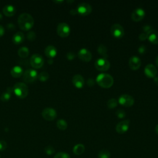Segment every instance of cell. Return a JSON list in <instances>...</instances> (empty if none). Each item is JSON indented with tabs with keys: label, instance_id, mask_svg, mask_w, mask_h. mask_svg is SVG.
<instances>
[{
	"label": "cell",
	"instance_id": "1",
	"mask_svg": "<svg viewBox=\"0 0 158 158\" xmlns=\"http://www.w3.org/2000/svg\"><path fill=\"white\" fill-rule=\"evenodd\" d=\"M18 24L22 30L27 31L33 27L34 25V19L30 14L23 13L18 18Z\"/></svg>",
	"mask_w": 158,
	"mask_h": 158
},
{
	"label": "cell",
	"instance_id": "2",
	"mask_svg": "<svg viewBox=\"0 0 158 158\" xmlns=\"http://www.w3.org/2000/svg\"><path fill=\"white\" fill-rule=\"evenodd\" d=\"M96 82L103 88H109L112 86L114 83L113 77L108 74H100L96 78Z\"/></svg>",
	"mask_w": 158,
	"mask_h": 158
},
{
	"label": "cell",
	"instance_id": "3",
	"mask_svg": "<svg viewBox=\"0 0 158 158\" xmlns=\"http://www.w3.org/2000/svg\"><path fill=\"white\" fill-rule=\"evenodd\" d=\"M13 91L19 98L24 99L28 95L29 88L26 84L19 82L14 85Z\"/></svg>",
	"mask_w": 158,
	"mask_h": 158
},
{
	"label": "cell",
	"instance_id": "4",
	"mask_svg": "<svg viewBox=\"0 0 158 158\" xmlns=\"http://www.w3.org/2000/svg\"><path fill=\"white\" fill-rule=\"evenodd\" d=\"M38 78V74L36 71L34 69H28L23 74V80L26 83H33Z\"/></svg>",
	"mask_w": 158,
	"mask_h": 158
},
{
	"label": "cell",
	"instance_id": "5",
	"mask_svg": "<svg viewBox=\"0 0 158 158\" xmlns=\"http://www.w3.org/2000/svg\"><path fill=\"white\" fill-rule=\"evenodd\" d=\"M30 63L34 68L40 69L44 64V59L41 55L38 54H35L32 56L30 59Z\"/></svg>",
	"mask_w": 158,
	"mask_h": 158
},
{
	"label": "cell",
	"instance_id": "6",
	"mask_svg": "<svg viewBox=\"0 0 158 158\" xmlns=\"http://www.w3.org/2000/svg\"><path fill=\"white\" fill-rule=\"evenodd\" d=\"M95 67L100 71H106L110 67V63L107 59L103 58L98 59L95 63Z\"/></svg>",
	"mask_w": 158,
	"mask_h": 158
},
{
	"label": "cell",
	"instance_id": "7",
	"mask_svg": "<svg viewBox=\"0 0 158 158\" xmlns=\"http://www.w3.org/2000/svg\"><path fill=\"white\" fill-rule=\"evenodd\" d=\"M70 32V27L67 24L63 22L58 24L57 27V33L60 37L63 38L67 37L69 35Z\"/></svg>",
	"mask_w": 158,
	"mask_h": 158
},
{
	"label": "cell",
	"instance_id": "8",
	"mask_svg": "<svg viewBox=\"0 0 158 158\" xmlns=\"http://www.w3.org/2000/svg\"><path fill=\"white\" fill-rule=\"evenodd\" d=\"M77 13L82 16L89 15L92 11V7L91 5L87 3H82L78 5L77 8Z\"/></svg>",
	"mask_w": 158,
	"mask_h": 158
},
{
	"label": "cell",
	"instance_id": "9",
	"mask_svg": "<svg viewBox=\"0 0 158 158\" xmlns=\"http://www.w3.org/2000/svg\"><path fill=\"white\" fill-rule=\"evenodd\" d=\"M111 32L112 35L117 38H120L123 37L125 34L124 28L121 25L119 24H115L112 26L111 28Z\"/></svg>",
	"mask_w": 158,
	"mask_h": 158
},
{
	"label": "cell",
	"instance_id": "10",
	"mask_svg": "<svg viewBox=\"0 0 158 158\" xmlns=\"http://www.w3.org/2000/svg\"><path fill=\"white\" fill-rule=\"evenodd\" d=\"M119 102L125 107H130L133 105L135 100L132 96L127 94H124L119 97Z\"/></svg>",
	"mask_w": 158,
	"mask_h": 158
},
{
	"label": "cell",
	"instance_id": "11",
	"mask_svg": "<svg viewBox=\"0 0 158 158\" xmlns=\"http://www.w3.org/2000/svg\"><path fill=\"white\" fill-rule=\"evenodd\" d=\"M42 117L44 119L51 121L55 120L57 117V113L56 111L51 107H47L45 108L43 112H42Z\"/></svg>",
	"mask_w": 158,
	"mask_h": 158
},
{
	"label": "cell",
	"instance_id": "12",
	"mask_svg": "<svg viewBox=\"0 0 158 158\" xmlns=\"http://www.w3.org/2000/svg\"><path fill=\"white\" fill-rule=\"evenodd\" d=\"M129 125H130L129 120H122L117 124L115 127V130L117 133L120 134H123L128 131L129 128Z\"/></svg>",
	"mask_w": 158,
	"mask_h": 158
},
{
	"label": "cell",
	"instance_id": "13",
	"mask_svg": "<svg viewBox=\"0 0 158 158\" xmlns=\"http://www.w3.org/2000/svg\"><path fill=\"white\" fill-rule=\"evenodd\" d=\"M145 16V12L142 8H136L132 13L131 18L133 21L139 22Z\"/></svg>",
	"mask_w": 158,
	"mask_h": 158
},
{
	"label": "cell",
	"instance_id": "14",
	"mask_svg": "<svg viewBox=\"0 0 158 158\" xmlns=\"http://www.w3.org/2000/svg\"><path fill=\"white\" fill-rule=\"evenodd\" d=\"M78 56L80 59L85 62H88L92 58L91 53L86 48L81 49L78 53Z\"/></svg>",
	"mask_w": 158,
	"mask_h": 158
},
{
	"label": "cell",
	"instance_id": "15",
	"mask_svg": "<svg viewBox=\"0 0 158 158\" xmlns=\"http://www.w3.org/2000/svg\"><path fill=\"white\" fill-rule=\"evenodd\" d=\"M144 74L148 77H155L157 74V69L153 64H148L144 68Z\"/></svg>",
	"mask_w": 158,
	"mask_h": 158
},
{
	"label": "cell",
	"instance_id": "16",
	"mask_svg": "<svg viewBox=\"0 0 158 158\" xmlns=\"http://www.w3.org/2000/svg\"><path fill=\"white\" fill-rule=\"evenodd\" d=\"M141 64V61L138 56H133L129 59V66L133 70H137L140 68Z\"/></svg>",
	"mask_w": 158,
	"mask_h": 158
},
{
	"label": "cell",
	"instance_id": "17",
	"mask_svg": "<svg viewBox=\"0 0 158 158\" xmlns=\"http://www.w3.org/2000/svg\"><path fill=\"white\" fill-rule=\"evenodd\" d=\"M147 38L153 44H158V31L151 29L147 33Z\"/></svg>",
	"mask_w": 158,
	"mask_h": 158
},
{
	"label": "cell",
	"instance_id": "18",
	"mask_svg": "<svg viewBox=\"0 0 158 158\" xmlns=\"http://www.w3.org/2000/svg\"><path fill=\"white\" fill-rule=\"evenodd\" d=\"M72 83L74 86L78 88H81L85 84V80L83 77L79 74L75 75L72 78Z\"/></svg>",
	"mask_w": 158,
	"mask_h": 158
},
{
	"label": "cell",
	"instance_id": "19",
	"mask_svg": "<svg viewBox=\"0 0 158 158\" xmlns=\"http://www.w3.org/2000/svg\"><path fill=\"white\" fill-rule=\"evenodd\" d=\"M45 53L48 58H49L50 59H52L56 56L57 50L55 47L50 45L45 48Z\"/></svg>",
	"mask_w": 158,
	"mask_h": 158
},
{
	"label": "cell",
	"instance_id": "20",
	"mask_svg": "<svg viewBox=\"0 0 158 158\" xmlns=\"http://www.w3.org/2000/svg\"><path fill=\"white\" fill-rule=\"evenodd\" d=\"M3 13L8 17H11L16 13V8L13 5H6L3 8Z\"/></svg>",
	"mask_w": 158,
	"mask_h": 158
},
{
	"label": "cell",
	"instance_id": "21",
	"mask_svg": "<svg viewBox=\"0 0 158 158\" xmlns=\"http://www.w3.org/2000/svg\"><path fill=\"white\" fill-rule=\"evenodd\" d=\"M24 40V35L22 32H17L13 37V43L16 45H19L22 43Z\"/></svg>",
	"mask_w": 158,
	"mask_h": 158
},
{
	"label": "cell",
	"instance_id": "22",
	"mask_svg": "<svg viewBox=\"0 0 158 158\" xmlns=\"http://www.w3.org/2000/svg\"><path fill=\"white\" fill-rule=\"evenodd\" d=\"M23 74H24L23 69L20 66H15L11 71V74L14 78H19Z\"/></svg>",
	"mask_w": 158,
	"mask_h": 158
},
{
	"label": "cell",
	"instance_id": "23",
	"mask_svg": "<svg viewBox=\"0 0 158 158\" xmlns=\"http://www.w3.org/2000/svg\"><path fill=\"white\" fill-rule=\"evenodd\" d=\"M13 91V88H8L6 91L2 93V95L0 96V99L2 101L5 102L8 101L11 97V93Z\"/></svg>",
	"mask_w": 158,
	"mask_h": 158
},
{
	"label": "cell",
	"instance_id": "24",
	"mask_svg": "<svg viewBox=\"0 0 158 158\" xmlns=\"http://www.w3.org/2000/svg\"><path fill=\"white\" fill-rule=\"evenodd\" d=\"M85 150V147L82 144H77L73 148V152L75 155L80 156L82 154Z\"/></svg>",
	"mask_w": 158,
	"mask_h": 158
},
{
	"label": "cell",
	"instance_id": "25",
	"mask_svg": "<svg viewBox=\"0 0 158 158\" xmlns=\"http://www.w3.org/2000/svg\"><path fill=\"white\" fill-rule=\"evenodd\" d=\"M98 52L101 55L103 56L104 58L106 59L107 58V48L105 45L103 44L99 45V47H98Z\"/></svg>",
	"mask_w": 158,
	"mask_h": 158
},
{
	"label": "cell",
	"instance_id": "26",
	"mask_svg": "<svg viewBox=\"0 0 158 158\" xmlns=\"http://www.w3.org/2000/svg\"><path fill=\"white\" fill-rule=\"evenodd\" d=\"M18 55L21 58H26L29 55V50L27 47H22L19 50Z\"/></svg>",
	"mask_w": 158,
	"mask_h": 158
},
{
	"label": "cell",
	"instance_id": "27",
	"mask_svg": "<svg viewBox=\"0 0 158 158\" xmlns=\"http://www.w3.org/2000/svg\"><path fill=\"white\" fill-rule=\"evenodd\" d=\"M57 127L59 129L61 130H64L67 128V122L63 120V119H59L57 121L56 123Z\"/></svg>",
	"mask_w": 158,
	"mask_h": 158
},
{
	"label": "cell",
	"instance_id": "28",
	"mask_svg": "<svg viewBox=\"0 0 158 158\" xmlns=\"http://www.w3.org/2000/svg\"><path fill=\"white\" fill-rule=\"evenodd\" d=\"M111 152L107 149H103L98 153V158H110Z\"/></svg>",
	"mask_w": 158,
	"mask_h": 158
},
{
	"label": "cell",
	"instance_id": "29",
	"mask_svg": "<svg viewBox=\"0 0 158 158\" xmlns=\"http://www.w3.org/2000/svg\"><path fill=\"white\" fill-rule=\"evenodd\" d=\"M38 79L42 82H45L49 79V74L47 72H42L38 75Z\"/></svg>",
	"mask_w": 158,
	"mask_h": 158
},
{
	"label": "cell",
	"instance_id": "30",
	"mask_svg": "<svg viewBox=\"0 0 158 158\" xmlns=\"http://www.w3.org/2000/svg\"><path fill=\"white\" fill-rule=\"evenodd\" d=\"M107 105L109 109H113L117 106V101L115 98L109 99L107 103Z\"/></svg>",
	"mask_w": 158,
	"mask_h": 158
},
{
	"label": "cell",
	"instance_id": "31",
	"mask_svg": "<svg viewBox=\"0 0 158 158\" xmlns=\"http://www.w3.org/2000/svg\"><path fill=\"white\" fill-rule=\"evenodd\" d=\"M54 158H71V157L69 154L66 152H59L55 156Z\"/></svg>",
	"mask_w": 158,
	"mask_h": 158
},
{
	"label": "cell",
	"instance_id": "32",
	"mask_svg": "<svg viewBox=\"0 0 158 158\" xmlns=\"http://www.w3.org/2000/svg\"><path fill=\"white\" fill-rule=\"evenodd\" d=\"M45 152L47 155H52L55 152V150L52 146H47L45 148Z\"/></svg>",
	"mask_w": 158,
	"mask_h": 158
},
{
	"label": "cell",
	"instance_id": "33",
	"mask_svg": "<svg viewBox=\"0 0 158 158\" xmlns=\"http://www.w3.org/2000/svg\"><path fill=\"white\" fill-rule=\"evenodd\" d=\"M117 116L119 117V118H120V119H122V118H124L125 116H126V112H125V111H124L123 109H119L116 111V112H115Z\"/></svg>",
	"mask_w": 158,
	"mask_h": 158
},
{
	"label": "cell",
	"instance_id": "34",
	"mask_svg": "<svg viewBox=\"0 0 158 158\" xmlns=\"http://www.w3.org/2000/svg\"><path fill=\"white\" fill-rule=\"evenodd\" d=\"M36 38V34L34 32H30L28 34H27V38L30 41H34Z\"/></svg>",
	"mask_w": 158,
	"mask_h": 158
},
{
	"label": "cell",
	"instance_id": "35",
	"mask_svg": "<svg viewBox=\"0 0 158 158\" xmlns=\"http://www.w3.org/2000/svg\"><path fill=\"white\" fill-rule=\"evenodd\" d=\"M7 148V143L3 140L0 141V151H5Z\"/></svg>",
	"mask_w": 158,
	"mask_h": 158
},
{
	"label": "cell",
	"instance_id": "36",
	"mask_svg": "<svg viewBox=\"0 0 158 158\" xmlns=\"http://www.w3.org/2000/svg\"><path fill=\"white\" fill-rule=\"evenodd\" d=\"M75 56V55L73 52H69L67 54V58L69 60H73L74 59Z\"/></svg>",
	"mask_w": 158,
	"mask_h": 158
},
{
	"label": "cell",
	"instance_id": "37",
	"mask_svg": "<svg viewBox=\"0 0 158 158\" xmlns=\"http://www.w3.org/2000/svg\"><path fill=\"white\" fill-rule=\"evenodd\" d=\"M139 38H140V40H146V38H147V34L143 32V33L140 34Z\"/></svg>",
	"mask_w": 158,
	"mask_h": 158
},
{
	"label": "cell",
	"instance_id": "38",
	"mask_svg": "<svg viewBox=\"0 0 158 158\" xmlns=\"http://www.w3.org/2000/svg\"><path fill=\"white\" fill-rule=\"evenodd\" d=\"M87 84L88 86L90 87H92L95 84V80L93 79H89L88 80H87Z\"/></svg>",
	"mask_w": 158,
	"mask_h": 158
},
{
	"label": "cell",
	"instance_id": "39",
	"mask_svg": "<svg viewBox=\"0 0 158 158\" xmlns=\"http://www.w3.org/2000/svg\"><path fill=\"white\" fill-rule=\"evenodd\" d=\"M151 30V27L149 26H148V25H146V26H144V27H143V30L144 31V33H148L149 30Z\"/></svg>",
	"mask_w": 158,
	"mask_h": 158
},
{
	"label": "cell",
	"instance_id": "40",
	"mask_svg": "<svg viewBox=\"0 0 158 158\" xmlns=\"http://www.w3.org/2000/svg\"><path fill=\"white\" fill-rule=\"evenodd\" d=\"M138 51L140 53H144L146 51V47L144 46H141L140 47V48H138Z\"/></svg>",
	"mask_w": 158,
	"mask_h": 158
},
{
	"label": "cell",
	"instance_id": "41",
	"mask_svg": "<svg viewBox=\"0 0 158 158\" xmlns=\"http://www.w3.org/2000/svg\"><path fill=\"white\" fill-rule=\"evenodd\" d=\"M5 34V29L3 26H0V37H2Z\"/></svg>",
	"mask_w": 158,
	"mask_h": 158
},
{
	"label": "cell",
	"instance_id": "42",
	"mask_svg": "<svg viewBox=\"0 0 158 158\" xmlns=\"http://www.w3.org/2000/svg\"><path fill=\"white\" fill-rule=\"evenodd\" d=\"M70 13H71L72 15H75V14L77 13V10H72Z\"/></svg>",
	"mask_w": 158,
	"mask_h": 158
},
{
	"label": "cell",
	"instance_id": "43",
	"mask_svg": "<svg viewBox=\"0 0 158 158\" xmlns=\"http://www.w3.org/2000/svg\"><path fill=\"white\" fill-rule=\"evenodd\" d=\"M155 132H156V133L158 135V124L156 126V128H155Z\"/></svg>",
	"mask_w": 158,
	"mask_h": 158
},
{
	"label": "cell",
	"instance_id": "44",
	"mask_svg": "<svg viewBox=\"0 0 158 158\" xmlns=\"http://www.w3.org/2000/svg\"><path fill=\"white\" fill-rule=\"evenodd\" d=\"M154 82L158 84V77H154Z\"/></svg>",
	"mask_w": 158,
	"mask_h": 158
},
{
	"label": "cell",
	"instance_id": "45",
	"mask_svg": "<svg viewBox=\"0 0 158 158\" xmlns=\"http://www.w3.org/2000/svg\"><path fill=\"white\" fill-rule=\"evenodd\" d=\"M156 64L157 66L158 67V56H157V58H156Z\"/></svg>",
	"mask_w": 158,
	"mask_h": 158
},
{
	"label": "cell",
	"instance_id": "46",
	"mask_svg": "<svg viewBox=\"0 0 158 158\" xmlns=\"http://www.w3.org/2000/svg\"><path fill=\"white\" fill-rule=\"evenodd\" d=\"M48 63H49L50 64H51L53 63V61H52V59H50V60L48 61Z\"/></svg>",
	"mask_w": 158,
	"mask_h": 158
},
{
	"label": "cell",
	"instance_id": "47",
	"mask_svg": "<svg viewBox=\"0 0 158 158\" xmlns=\"http://www.w3.org/2000/svg\"><path fill=\"white\" fill-rule=\"evenodd\" d=\"M56 3H62L63 2H55Z\"/></svg>",
	"mask_w": 158,
	"mask_h": 158
},
{
	"label": "cell",
	"instance_id": "48",
	"mask_svg": "<svg viewBox=\"0 0 158 158\" xmlns=\"http://www.w3.org/2000/svg\"><path fill=\"white\" fill-rule=\"evenodd\" d=\"M0 158H1V155H0Z\"/></svg>",
	"mask_w": 158,
	"mask_h": 158
}]
</instances>
